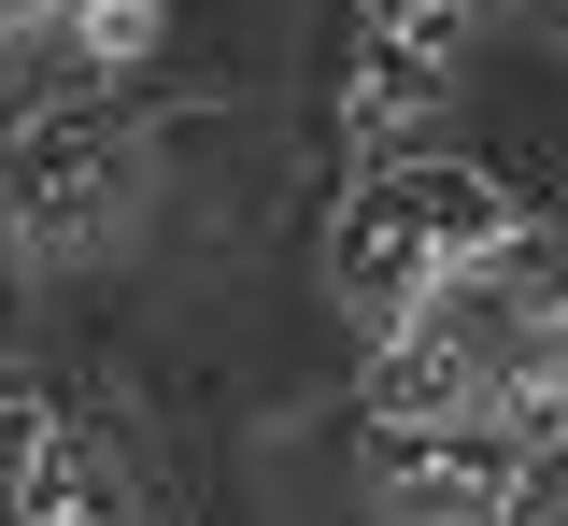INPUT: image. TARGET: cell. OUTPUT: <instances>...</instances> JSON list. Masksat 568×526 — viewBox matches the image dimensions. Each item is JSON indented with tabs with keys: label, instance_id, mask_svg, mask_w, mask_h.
Returning <instances> with one entry per match:
<instances>
[{
	"label": "cell",
	"instance_id": "6da1fadb",
	"mask_svg": "<svg viewBox=\"0 0 568 526\" xmlns=\"http://www.w3.org/2000/svg\"><path fill=\"white\" fill-rule=\"evenodd\" d=\"M526 227H511V185L497 171H469V156H398V171H369L342 200V227H327V300L355 313V327H413L440 285H469V271H497Z\"/></svg>",
	"mask_w": 568,
	"mask_h": 526
},
{
	"label": "cell",
	"instance_id": "ba28073f",
	"mask_svg": "<svg viewBox=\"0 0 568 526\" xmlns=\"http://www.w3.org/2000/svg\"><path fill=\"white\" fill-rule=\"evenodd\" d=\"M0 14H14V29H43V14H58V0H0Z\"/></svg>",
	"mask_w": 568,
	"mask_h": 526
},
{
	"label": "cell",
	"instance_id": "3957f363",
	"mask_svg": "<svg viewBox=\"0 0 568 526\" xmlns=\"http://www.w3.org/2000/svg\"><path fill=\"white\" fill-rule=\"evenodd\" d=\"M129 200H142V143L114 114H29V129H14V242H29V256L114 242Z\"/></svg>",
	"mask_w": 568,
	"mask_h": 526
},
{
	"label": "cell",
	"instance_id": "7a4b0ae2",
	"mask_svg": "<svg viewBox=\"0 0 568 526\" xmlns=\"http://www.w3.org/2000/svg\"><path fill=\"white\" fill-rule=\"evenodd\" d=\"M526 469H540V427L526 413H484V427H369L384 526H511Z\"/></svg>",
	"mask_w": 568,
	"mask_h": 526
},
{
	"label": "cell",
	"instance_id": "8992f818",
	"mask_svg": "<svg viewBox=\"0 0 568 526\" xmlns=\"http://www.w3.org/2000/svg\"><path fill=\"white\" fill-rule=\"evenodd\" d=\"M85 43H100V58H142V43H156V0H85Z\"/></svg>",
	"mask_w": 568,
	"mask_h": 526
},
{
	"label": "cell",
	"instance_id": "5b68a950",
	"mask_svg": "<svg viewBox=\"0 0 568 526\" xmlns=\"http://www.w3.org/2000/svg\"><path fill=\"white\" fill-rule=\"evenodd\" d=\"M14 526H129V469L100 442H43L14 469Z\"/></svg>",
	"mask_w": 568,
	"mask_h": 526
},
{
	"label": "cell",
	"instance_id": "9c48e42d",
	"mask_svg": "<svg viewBox=\"0 0 568 526\" xmlns=\"http://www.w3.org/2000/svg\"><path fill=\"white\" fill-rule=\"evenodd\" d=\"M540 14H555V29H568V0H540Z\"/></svg>",
	"mask_w": 568,
	"mask_h": 526
},
{
	"label": "cell",
	"instance_id": "52a82bcc",
	"mask_svg": "<svg viewBox=\"0 0 568 526\" xmlns=\"http://www.w3.org/2000/svg\"><path fill=\"white\" fill-rule=\"evenodd\" d=\"M369 14H469V0H369Z\"/></svg>",
	"mask_w": 568,
	"mask_h": 526
},
{
	"label": "cell",
	"instance_id": "277c9868",
	"mask_svg": "<svg viewBox=\"0 0 568 526\" xmlns=\"http://www.w3.org/2000/svg\"><path fill=\"white\" fill-rule=\"evenodd\" d=\"M369 413H384V427H484V413H511V398H497L484 384V356H469V342H455V327H384V356H369Z\"/></svg>",
	"mask_w": 568,
	"mask_h": 526
}]
</instances>
